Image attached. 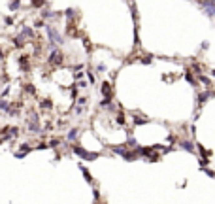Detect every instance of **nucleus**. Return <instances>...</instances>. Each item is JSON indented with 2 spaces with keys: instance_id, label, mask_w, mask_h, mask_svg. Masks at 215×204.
I'll return each instance as SVG.
<instances>
[{
  "instance_id": "nucleus-2",
  "label": "nucleus",
  "mask_w": 215,
  "mask_h": 204,
  "mask_svg": "<svg viewBox=\"0 0 215 204\" xmlns=\"http://www.w3.org/2000/svg\"><path fill=\"white\" fill-rule=\"evenodd\" d=\"M47 63H49L51 66H61V64L64 63V53H62L59 47H51V53H49Z\"/></svg>"
},
{
  "instance_id": "nucleus-22",
  "label": "nucleus",
  "mask_w": 215,
  "mask_h": 204,
  "mask_svg": "<svg viewBox=\"0 0 215 204\" xmlns=\"http://www.w3.org/2000/svg\"><path fill=\"white\" fill-rule=\"evenodd\" d=\"M127 145H136V140H134V138H128V140H127Z\"/></svg>"
},
{
  "instance_id": "nucleus-19",
  "label": "nucleus",
  "mask_w": 215,
  "mask_h": 204,
  "mask_svg": "<svg viewBox=\"0 0 215 204\" xmlns=\"http://www.w3.org/2000/svg\"><path fill=\"white\" fill-rule=\"evenodd\" d=\"M66 17L72 19V17H74V10H66Z\"/></svg>"
},
{
  "instance_id": "nucleus-10",
  "label": "nucleus",
  "mask_w": 215,
  "mask_h": 204,
  "mask_svg": "<svg viewBox=\"0 0 215 204\" xmlns=\"http://www.w3.org/2000/svg\"><path fill=\"white\" fill-rule=\"evenodd\" d=\"M179 147H181V149H187V151H191V153L194 151V145H192L191 140H183V142H179Z\"/></svg>"
},
{
  "instance_id": "nucleus-14",
  "label": "nucleus",
  "mask_w": 215,
  "mask_h": 204,
  "mask_svg": "<svg viewBox=\"0 0 215 204\" xmlns=\"http://www.w3.org/2000/svg\"><path fill=\"white\" fill-rule=\"evenodd\" d=\"M25 93H30V94H36V89H34V85H30V83H27V85H25Z\"/></svg>"
},
{
  "instance_id": "nucleus-26",
  "label": "nucleus",
  "mask_w": 215,
  "mask_h": 204,
  "mask_svg": "<svg viewBox=\"0 0 215 204\" xmlns=\"http://www.w3.org/2000/svg\"><path fill=\"white\" fill-rule=\"evenodd\" d=\"M213 2H215V0H213Z\"/></svg>"
},
{
  "instance_id": "nucleus-6",
  "label": "nucleus",
  "mask_w": 215,
  "mask_h": 204,
  "mask_svg": "<svg viewBox=\"0 0 215 204\" xmlns=\"http://www.w3.org/2000/svg\"><path fill=\"white\" fill-rule=\"evenodd\" d=\"M19 147H21V149H19V151H15V157H19V159H21V157H25L27 153L32 149V145H30V144H21Z\"/></svg>"
},
{
  "instance_id": "nucleus-16",
  "label": "nucleus",
  "mask_w": 215,
  "mask_h": 204,
  "mask_svg": "<svg viewBox=\"0 0 215 204\" xmlns=\"http://www.w3.org/2000/svg\"><path fill=\"white\" fill-rule=\"evenodd\" d=\"M200 81H202V83H204L206 87H209V79H208L206 76H202V74H200Z\"/></svg>"
},
{
  "instance_id": "nucleus-25",
  "label": "nucleus",
  "mask_w": 215,
  "mask_h": 204,
  "mask_svg": "<svg viewBox=\"0 0 215 204\" xmlns=\"http://www.w3.org/2000/svg\"><path fill=\"white\" fill-rule=\"evenodd\" d=\"M76 79H79V78H83V72H76V76H74Z\"/></svg>"
},
{
  "instance_id": "nucleus-1",
  "label": "nucleus",
  "mask_w": 215,
  "mask_h": 204,
  "mask_svg": "<svg viewBox=\"0 0 215 204\" xmlns=\"http://www.w3.org/2000/svg\"><path fill=\"white\" fill-rule=\"evenodd\" d=\"M43 28H45V32H47V38H49V45H51V47H55V45H62V43H64L62 34H61L55 27H53V25H45Z\"/></svg>"
},
{
  "instance_id": "nucleus-8",
  "label": "nucleus",
  "mask_w": 215,
  "mask_h": 204,
  "mask_svg": "<svg viewBox=\"0 0 215 204\" xmlns=\"http://www.w3.org/2000/svg\"><path fill=\"white\" fill-rule=\"evenodd\" d=\"M78 136H79V129H70L68 134H66V140H68V142H76Z\"/></svg>"
},
{
  "instance_id": "nucleus-3",
  "label": "nucleus",
  "mask_w": 215,
  "mask_h": 204,
  "mask_svg": "<svg viewBox=\"0 0 215 204\" xmlns=\"http://www.w3.org/2000/svg\"><path fill=\"white\" fill-rule=\"evenodd\" d=\"M74 153H76V155H79L81 159H85V161H94V159L98 157V153H91V151L83 149L81 145H74Z\"/></svg>"
},
{
  "instance_id": "nucleus-17",
  "label": "nucleus",
  "mask_w": 215,
  "mask_h": 204,
  "mask_svg": "<svg viewBox=\"0 0 215 204\" xmlns=\"http://www.w3.org/2000/svg\"><path fill=\"white\" fill-rule=\"evenodd\" d=\"M45 147H49V145H47L45 142H40V144L36 145V149H45Z\"/></svg>"
},
{
  "instance_id": "nucleus-11",
  "label": "nucleus",
  "mask_w": 215,
  "mask_h": 204,
  "mask_svg": "<svg viewBox=\"0 0 215 204\" xmlns=\"http://www.w3.org/2000/svg\"><path fill=\"white\" fill-rule=\"evenodd\" d=\"M209 96H213V93H211V91H208V93H202V94H198V104H206V100H208Z\"/></svg>"
},
{
  "instance_id": "nucleus-15",
  "label": "nucleus",
  "mask_w": 215,
  "mask_h": 204,
  "mask_svg": "<svg viewBox=\"0 0 215 204\" xmlns=\"http://www.w3.org/2000/svg\"><path fill=\"white\" fill-rule=\"evenodd\" d=\"M185 79H187V81H189V83H191V85H196V83H194V78H192V76H191V74H189V72H187V74H185Z\"/></svg>"
},
{
  "instance_id": "nucleus-7",
  "label": "nucleus",
  "mask_w": 215,
  "mask_h": 204,
  "mask_svg": "<svg viewBox=\"0 0 215 204\" xmlns=\"http://www.w3.org/2000/svg\"><path fill=\"white\" fill-rule=\"evenodd\" d=\"M13 104H12V102L10 100H6V98H0V112H10V108H12Z\"/></svg>"
},
{
  "instance_id": "nucleus-4",
  "label": "nucleus",
  "mask_w": 215,
  "mask_h": 204,
  "mask_svg": "<svg viewBox=\"0 0 215 204\" xmlns=\"http://www.w3.org/2000/svg\"><path fill=\"white\" fill-rule=\"evenodd\" d=\"M200 8H202L209 17H215V2H211V0H202V2H200Z\"/></svg>"
},
{
  "instance_id": "nucleus-13",
  "label": "nucleus",
  "mask_w": 215,
  "mask_h": 204,
  "mask_svg": "<svg viewBox=\"0 0 215 204\" xmlns=\"http://www.w3.org/2000/svg\"><path fill=\"white\" fill-rule=\"evenodd\" d=\"M102 94H104V96H112V89H110V83H104V85H102Z\"/></svg>"
},
{
  "instance_id": "nucleus-21",
  "label": "nucleus",
  "mask_w": 215,
  "mask_h": 204,
  "mask_svg": "<svg viewBox=\"0 0 215 204\" xmlns=\"http://www.w3.org/2000/svg\"><path fill=\"white\" fill-rule=\"evenodd\" d=\"M134 123H136V125H140V123H147V119H140V117H136Z\"/></svg>"
},
{
  "instance_id": "nucleus-20",
  "label": "nucleus",
  "mask_w": 215,
  "mask_h": 204,
  "mask_svg": "<svg viewBox=\"0 0 215 204\" xmlns=\"http://www.w3.org/2000/svg\"><path fill=\"white\" fill-rule=\"evenodd\" d=\"M87 78H89L91 83H94V76H92V72H87Z\"/></svg>"
},
{
  "instance_id": "nucleus-5",
  "label": "nucleus",
  "mask_w": 215,
  "mask_h": 204,
  "mask_svg": "<svg viewBox=\"0 0 215 204\" xmlns=\"http://www.w3.org/2000/svg\"><path fill=\"white\" fill-rule=\"evenodd\" d=\"M17 64H19V68H21L23 72H27V70L30 68V61H28V55H21V57L17 59Z\"/></svg>"
},
{
  "instance_id": "nucleus-9",
  "label": "nucleus",
  "mask_w": 215,
  "mask_h": 204,
  "mask_svg": "<svg viewBox=\"0 0 215 204\" xmlns=\"http://www.w3.org/2000/svg\"><path fill=\"white\" fill-rule=\"evenodd\" d=\"M25 43H27V38H25L23 34H17V36L13 38V45H15V47H23Z\"/></svg>"
},
{
  "instance_id": "nucleus-24",
  "label": "nucleus",
  "mask_w": 215,
  "mask_h": 204,
  "mask_svg": "<svg viewBox=\"0 0 215 204\" xmlns=\"http://www.w3.org/2000/svg\"><path fill=\"white\" fill-rule=\"evenodd\" d=\"M96 70H98V72H104V70H106V66H104V64H98V66H96Z\"/></svg>"
},
{
  "instance_id": "nucleus-23",
  "label": "nucleus",
  "mask_w": 215,
  "mask_h": 204,
  "mask_svg": "<svg viewBox=\"0 0 215 204\" xmlns=\"http://www.w3.org/2000/svg\"><path fill=\"white\" fill-rule=\"evenodd\" d=\"M76 87H79V89H85V87H87V83H85V81H79Z\"/></svg>"
},
{
  "instance_id": "nucleus-12",
  "label": "nucleus",
  "mask_w": 215,
  "mask_h": 204,
  "mask_svg": "<svg viewBox=\"0 0 215 204\" xmlns=\"http://www.w3.org/2000/svg\"><path fill=\"white\" fill-rule=\"evenodd\" d=\"M40 108H42V110H51V108H53V102H51L49 98H43V100L40 102Z\"/></svg>"
},
{
  "instance_id": "nucleus-18",
  "label": "nucleus",
  "mask_w": 215,
  "mask_h": 204,
  "mask_svg": "<svg viewBox=\"0 0 215 204\" xmlns=\"http://www.w3.org/2000/svg\"><path fill=\"white\" fill-rule=\"evenodd\" d=\"M10 8H12V10H17V8H19V0H15V2H12V4H10Z\"/></svg>"
}]
</instances>
